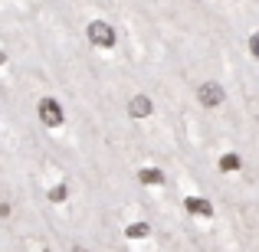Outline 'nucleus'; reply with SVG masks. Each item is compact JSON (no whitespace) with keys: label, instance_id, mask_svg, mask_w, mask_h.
<instances>
[{"label":"nucleus","instance_id":"nucleus-1","mask_svg":"<svg viewBox=\"0 0 259 252\" xmlns=\"http://www.w3.org/2000/svg\"><path fill=\"white\" fill-rule=\"evenodd\" d=\"M197 102H200L203 108H220L223 102H227V92H223L220 82H203L197 88Z\"/></svg>","mask_w":259,"mask_h":252},{"label":"nucleus","instance_id":"nucleus-2","mask_svg":"<svg viewBox=\"0 0 259 252\" xmlns=\"http://www.w3.org/2000/svg\"><path fill=\"white\" fill-rule=\"evenodd\" d=\"M89 39H92V46L108 49V46H115V30L105 20H92V23H89Z\"/></svg>","mask_w":259,"mask_h":252},{"label":"nucleus","instance_id":"nucleus-3","mask_svg":"<svg viewBox=\"0 0 259 252\" xmlns=\"http://www.w3.org/2000/svg\"><path fill=\"white\" fill-rule=\"evenodd\" d=\"M63 118H66L63 105H59L56 98H43V102H39V121H43L46 128H59V125H63Z\"/></svg>","mask_w":259,"mask_h":252},{"label":"nucleus","instance_id":"nucleus-4","mask_svg":"<svg viewBox=\"0 0 259 252\" xmlns=\"http://www.w3.org/2000/svg\"><path fill=\"white\" fill-rule=\"evenodd\" d=\"M151 112H154V105H151L148 95H135V98L128 102V115H132V118H148Z\"/></svg>","mask_w":259,"mask_h":252},{"label":"nucleus","instance_id":"nucleus-5","mask_svg":"<svg viewBox=\"0 0 259 252\" xmlns=\"http://www.w3.org/2000/svg\"><path fill=\"white\" fill-rule=\"evenodd\" d=\"M184 210H190L194 216H210L213 213L210 200H203V196H187V200H184Z\"/></svg>","mask_w":259,"mask_h":252},{"label":"nucleus","instance_id":"nucleus-6","mask_svg":"<svg viewBox=\"0 0 259 252\" xmlns=\"http://www.w3.org/2000/svg\"><path fill=\"white\" fill-rule=\"evenodd\" d=\"M138 180L148 183V187H158V183H164V174L158 167H145V170H138Z\"/></svg>","mask_w":259,"mask_h":252},{"label":"nucleus","instance_id":"nucleus-7","mask_svg":"<svg viewBox=\"0 0 259 252\" xmlns=\"http://www.w3.org/2000/svg\"><path fill=\"white\" fill-rule=\"evenodd\" d=\"M240 164H243L240 154H223V158H220V170H223V174H233V170H240Z\"/></svg>","mask_w":259,"mask_h":252},{"label":"nucleus","instance_id":"nucleus-8","mask_svg":"<svg viewBox=\"0 0 259 252\" xmlns=\"http://www.w3.org/2000/svg\"><path fill=\"white\" fill-rule=\"evenodd\" d=\"M148 233H151V226H148V223H132V226L125 229V236H128V239H145Z\"/></svg>","mask_w":259,"mask_h":252},{"label":"nucleus","instance_id":"nucleus-9","mask_svg":"<svg viewBox=\"0 0 259 252\" xmlns=\"http://www.w3.org/2000/svg\"><path fill=\"white\" fill-rule=\"evenodd\" d=\"M66 193H69V190L59 183V187H53V190H50V200H53V203H63V200H66Z\"/></svg>","mask_w":259,"mask_h":252},{"label":"nucleus","instance_id":"nucleus-10","mask_svg":"<svg viewBox=\"0 0 259 252\" xmlns=\"http://www.w3.org/2000/svg\"><path fill=\"white\" fill-rule=\"evenodd\" d=\"M249 53L259 59V33H253V36H249Z\"/></svg>","mask_w":259,"mask_h":252},{"label":"nucleus","instance_id":"nucleus-11","mask_svg":"<svg viewBox=\"0 0 259 252\" xmlns=\"http://www.w3.org/2000/svg\"><path fill=\"white\" fill-rule=\"evenodd\" d=\"M0 63H7V53H0Z\"/></svg>","mask_w":259,"mask_h":252},{"label":"nucleus","instance_id":"nucleus-12","mask_svg":"<svg viewBox=\"0 0 259 252\" xmlns=\"http://www.w3.org/2000/svg\"><path fill=\"white\" fill-rule=\"evenodd\" d=\"M72 252H85V249H79V246H76V249H72Z\"/></svg>","mask_w":259,"mask_h":252}]
</instances>
